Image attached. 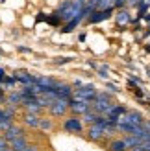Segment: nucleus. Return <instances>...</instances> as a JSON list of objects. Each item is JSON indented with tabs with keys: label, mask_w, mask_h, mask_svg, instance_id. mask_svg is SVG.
<instances>
[{
	"label": "nucleus",
	"mask_w": 150,
	"mask_h": 151,
	"mask_svg": "<svg viewBox=\"0 0 150 151\" xmlns=\"http://www.w3.org/2000/svg\"><path fill=\"white\" fill-rule=\"evenodd\" d=\"M143 120H145V118H143V114H141V112H137V111H126L124 114L115 122V125H117V129L121 131V133L132 134L141 124H143Z\"/></svg>",
	"instance_id": "f257e3e1"
},
{
	"label": "nucleus",
	"mask_w": 150,
	"mask_h": 151,
	"mask_svg": "<svg viewBox=\"0 0 150 151\" xmlns=\"http://www.w3.org/2000/svg\"><path fill=\"white\" fill-rule=\"evenodd\" d=\"M113 101H111V98L108 96V94H104V92H100V94H96V98H95V101L91 103V109L95 111V112H98V114H102V116H106L108 112H109V109L113 107Z\"/></svg>",
	"instance_id": "f03ea898"
},
{
	"label": "nucleus",
	"mask_w": 150,
	"mask_h": 151,
	"mask_svg": "<svg viewBox=\"0 0 150 151\" xmlns=\"http://www.w3.org/2000/svg\"><path fill=\"white\" fill-rule=\"evenodd\" d=\"M69 111L72 112L74 116H84L87 111H91V101H85V100H78V98H71L69 101Z\"/></svg>",
	"instance_id": "7ed1b4c3"
},
{
	"label": "nucleus",
	"mask_w": 150,
	"mask_h": 151,
	"mask_svg": "<svg viewBox=\"0 0 150 151\" xmlns=\"http://www.w3.org/2000/svg\"><path fill=\"white\" fill-rule=\"evenodd\" d=\"M96 88L93 87V85H85V87H80V88H76L72 92V98H78V100H85V101H95V98H96Z\"/></svg>",
	"instance_id": "20e7f679"
},
{
	"label": "nucleus",
	"mask_w": 150,
	"mask_h": 151,
	"mask_svg": "<svg viewBox=\"0 0 150 151\" xmlns=\"http://www.w3.org/2000/svg\"><path fill=\"white\" fill-rule=\"evenodd\" d=\"M50 114L52 116H56V118H59V116H65L67 114V111H69V100H63V98H58V100L50 105Z\"/></svg>",
	"instance_id": "39448f33"
},
{
	"label": "nucleus",
	"mask_w": 150,
	"mask_h": 151,
	"mask_svg": "<svg viewBox=\"0 0 150 151\" xmlns=\"http://www.w3.org/2000/svg\"><path fill=\"white\" fill-rule=\"evenodd\" d=\"M104 137H106V131H104L102 124H93V125H89V129H87V138L91 140V142H100Z\"/></svg>",
	"instance_id": "423d86ee"
},
{
	"label": "nucleus",
	"mask_w": 150,
	"mask_h": 151,
	"mask_svg": "<svg viewBox=\"0 0 150 151\" xmlns=\"http://www.w3.org/2000/svg\"><path fill=\"white\" fill-rule=\"evenodd\" d=\"M63 129L65 131H69V133H76L80 134L82 131H84V122H82L80 118H69V120H65V124H63Z\"/></svg>",
	"instance_id": "0eeeda50"
},
{
	"label": "nucleus",
	"mask_w": 150,
	"mask_h": 151,
	"mask_svg": "<svg viewBox=\"0 0 150 151\" xmlns=\"http://www.w3.org/2000/svg\"><path fill=\"white\" fill-rule=\"evenodd\" d=\"M24 111L26 112H30V114H41V111L44 109L43 105L39 103V100H37V98H32V100H26L24 103Z\"/></svg>",
	"instance_id": "6e6552de"
},
{
	"label": "nucleus",
	"mask_w": 150,
	"mask_h": 151,
	"mask_svg": "<svg viewBox=\"0 0 150 151\" xmlns=\"http://www.w3.org/2000/svg\"><path fill=\"white\" fill-rule=\"evenodd\" d=\"M54 90H56L58 98H63V100H69V101H71L72 92H74V90L71 88V85H65V83H58Z\"/></svg>",
	"instance_id": "1a4fd4ad"
},
{
	"label": "nucleus",
	"mask_w": 150,
	"mask_h": 151,
	"mask_svg": "<svg viewBox=\"0 0 150 151\" xmlns=\"http://www.w3.org/2000/svg\"><path fill=\"white\" fill-rule=\"evenodd\" d=\"M113 13V9H95L91 15H89V20L91 22H100V20H106L109 19V15Z\"/></svg>",
	"instance_id": "9d476101"
},
{
	"label": "nucleus",
	"mask_w": 150,
	"mask_h": 151,
	"mask_svg": "<svg viewBox=\"0 0 150 151\" xmlns=\"http://www.w3.org/2000/svg\"><path fill=\"white\" fill-rule=\"evenodd\" d=\"M35 85H39L43 90H54L58 81L52 78H35Z\"/></svg>",
	"instance_id": "9b49d317"
},
{
	"label": "nucleus",
	"mask_w": 150,
	"mask_h": 151,
	"mask_svg": "<svg viewBox=\"0 0 150 151\" xmlns=\"http://www.w3.org/2000/svg\"><path fill=\"white\" fill-rule=\"evenodd\" d=\"M115 20H117V24H119V26H126V24H130V20H132L130 11H128V9H124V7H121V9L115 13Z\"/></svg>",
	"instance_id": "f8f14e48"
},
{
	"label": "nucleus",
	"mask_w": 150,
	"mask_h": 151,
	"mask_svg": "<svg viewBox=\"0 0 150 151\" xmlns=\"http://www.w3.org/2000/svg\"><path fill=\"white\" fill-rule=\"evenodd\" d=\"M9 144H11V149H13V151H24V149L28 147L30 142H28V138L24 137V134H22V137H19V138L11 140Z\"/></svg>",
	"instance_id": "ddd939ff"
},
{
	"label": "nucleus",
	"mask_w": 150,
	"mask_h": 151,
	"mask_svg": "<svg viewBox=\"0 0 150 151\" xmlns=\"http://www.w3.org/2000/svg\"><path fill=\"white\" fill-rule=\"evenodd\" d=\"M19 137H22V129H20V127H17V125H11L7 131H4V138L7 142H11V140L19 138Z\"/></svg>",
	"instance_id": "4468645a"
},
{
	"label": "nucleus",
	"mask_w": 150,
	"mask_h": 151,
	"mask_svg": "<svg viewBox=\"0 0 150 151\" xmlns=\"http://www.w3.org/2000/svg\"><path fill=\"white\" fill-rule=\"evenodd\" d=\"M122 140H124V144H126V147H128V151H130V149H133V147H137V146H141V144H143V140H141L139 137H135V134H126V137H124Z\"/></svg>",
	"instance_id": "2eb2a0df"
},
{
	"label": "nucleus",
	"mask_w": 150,
	"mask_h": 151,
	"mask_svg": "<svg viewBox=\"0 0 150 151\" xmlns=\"http://www.w3.org/2000/svg\"><path fill=\"white\" fill-rule=\"evenodd\" d=\"M39 122H41L39 114H30V112L24 114V124L28 127H32V129H37V127H39Z\"/></svg>",
	"instance_id": "dca6fc26"
},
{
	"label": "nucleus",
	"mask_w": 150,
	"mask_h": 151,
	"mask_svg": "<svg viewBox=\"0 0 150 151\" xmlns=\"http://www.w3.org/2000/svg\"><path fill=\"white\" fill-rule=\"evenodd\" d=\"M100 118H102V114H98V112H95V111L91 109V111H87L85 114H84V122L89 124V125H93V124H98Z\"/></svg>",
	"instance_id": "f3484780"
},
{
	"label": "nucleus",
	"mask_w": 150,
	"mask_h": 151,
	"mask_svg": "<svg viewBox=\"0 0 150 151\" xmlns=\"http://www.w3.org/2000/svg\"><path fill=\"white\" fill-rule=\"evenodd\" d=\"M108 149L109 151H128V147H126V144H124L122 138L121 140H111L109 146H108Z\"/></svg>",
	"instance_id": "a211bd4d"
},
{
	"label": "nucleus",
	"mask_w": 150,
	"mask_h": 151,
	"mask_svg": "<svg viewBox=\"0 0 150 151\" xmlns=\"http://www.w3.org/2000/svg\"><path fill=\"white\" fill-rule=\"evenodd\" d=\"M7 103L13 105V107H15V105H19V103H22V94H20V92L9 94V96H7Z\"/></svg>",
	"instance_id": "6ab92c4d"
},
{
	"label": "nucleus",
	"mask_w": 150,
	"mask_h": 151,
	"mask_svg": "<svg viewBox=\"0 0 150 151\" xmlns=\"http://www.w3.org/2000/svg\"><path fill=\"white\" fill-rule=\"evenodd\" d=\"M52 127H54V124H52V120H50V118H41V122H39V129H43V131H50Z\"/></svg>",
	"instance_id": "aec40b11"
},
{
	"label": "nucleus",
	"mask_w": 150,
	"mask_h": 151,
	"mask_svg": "<svg viewBox=\"0 0 150 151\" xmlns=\"http://www.w3.org/2000/svg\"><path fill=\"white\" fill-rule=\"evenodd\" d=\"M11 125H13V124H11V118H6V120H2V122H0V131H7Z\"/></svg>",
	"instance_id": "412c9836"
},
{
	"label": "nucleus",
	"mask_w": 150,
	"mask_h": 151,
	"mask_svg": "<svg viewBox=\"0 0 150 151\" xmlns=\"http://www.w3.org/2000/svg\"><path fill=\"white\" fill-rule=\"evenodd\" d=\"M139 147L143 149V151H150V138H148V140H145V142H143V144H141Z\"/></svg>",
	"instance_id": "4be33fe9"
},
{
	"label": "nucleus",
	"mask_w": 150,
	"mask_h": 151,
	"mask_svg": "<svg viewBox=\"0 0 150 151\" xmlns=\"http://www.w3.org/2000/svg\"><path fill=\"white\" fill-rule=\"evenodd\" d=\"M7 144H9V142H7L4 137H0V151H2V149H6V147H7Z\"/></svg>",
	"instance_id": "5701e85b"
},
{
	"label": "nucleus",
	"mask_w": 150,
	"mask_h": 151,
	"mask_svg": "<svg viewBox=\"0 0 150 151\" xmlns=\"http://www.w3.org/2000/svg\"><path fill=\"white\" fill-rule=\"evenodd\" d=\"M7 116H6V111H2V109H0V122H2V120H6Z\"/></svg>",
	"instance_id": "b1692460"
},
{
	"label": "nucleus",
	"mask_w": 150,
	"mask_h": 151,
	"mask_svg": "<svg viewBox=\"0 0 150 151\" xmlns=\"http://www.w3.org/2000/svg\"><path fill=\"white\" fill-rule=\"evenodd\" d=\"M24 151H37V147H35V146H32V144H28V147H26Z\"/></svg>",
	"instance_id": "393cba45"
},
{
	"label": "nucleus",
	"mask_w": 150,
	"mask_h": 151,
	"mask_svg": "<svg viewBox=\"0 0 150 151\" xmlns=\"http://www.w3.org/2000/svg\"><path fill=\"white\" fill-rule=\"evenodd\" d=\"M4 79H6V76H4V70H0V83H4Z\"/></svg>",
	"instance_id": "a878e982"
},
{
	"label": "nucleus",
	"mask_w": 150,
	"mask_h": 151,
	"mask_svg": "<svg viewBox=\"0 0 150 151\" xmlns=\"http://www.w3.org/2000/svg\"><path fill=\"white\" fill-rule=\"evenodd\" d=\"M2 151H13V149H11V147H6V149H2Z\"/></svg>",
	"instance_id": "bb28decb"
},
{
	"label": "nucleus",
	"mask_w": 150,
	"mask_h": 151,
	"mask_svg": "<svg viewBox=\"0 0 150 151\" xmlns=\"http://www.w3.org/2000/svg\"><path fill=\"white\" fill-rule=\"evenodd\" d=\"M148 22H150V20H148Z\"/></svg>",
	"instance_id": "cd10ccee"
}]
</instances>
